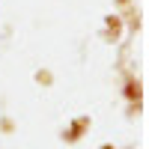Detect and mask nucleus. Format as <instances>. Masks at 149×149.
Wrapping results in <instances>:
<instances>
[]
</instances>
